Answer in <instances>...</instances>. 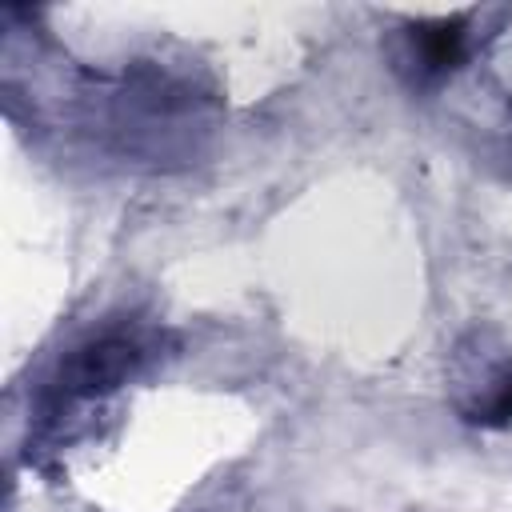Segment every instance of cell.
<instances>
[{"label":"cell","mask_w":512,"mask_h":512,"mask_svg":"<svg viewBox=\"0 0 512 512\" xmlns=\"http://www.w3.org/2000/svg\"><path fill=\"white\" fill-rule=\"evenodd\" d=\"M464 40H468V28L460 16L452 20H420L404 32V64L412 68V76L420 80H436L444 72H452L464 56Z\"/></svg>","instance_id":"6da1fadb"},{"label":"cell","mask_w":512,"mask_h":512,"mask_svg":"<svg viewBox=\"0 0 512 512\" xmlns=\"http://www.w3.org/2000/svg\"><path fill=\"white\" fill-rule=\"evenodd\" d=\"M464 416L488 428H500L512 420V364H500L496 372H488L484 392H476V400L464 404Z\"/></svg>","instance_id":"7a4b0ae2"}]
</instances>
